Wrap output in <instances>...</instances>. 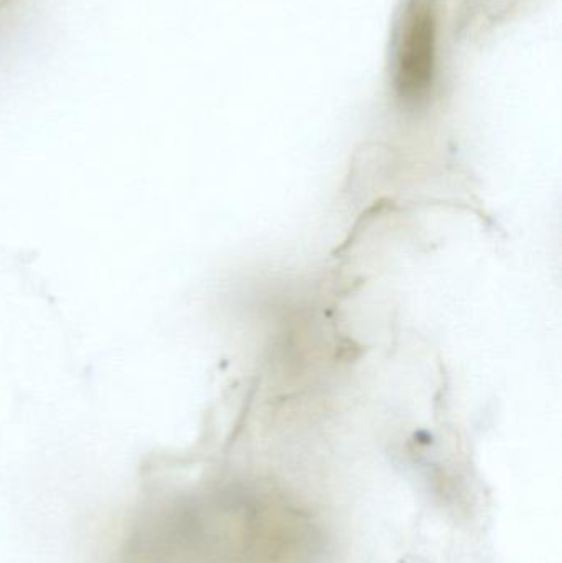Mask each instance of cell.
<instances>
[{
    "label": "cell",
    "mask_w": 562,
    "mask_h": 563,
    "mask_svg": "<svg viewBox=\"0 0 562 563\" xmlns=\"http://www.w3.org/2000/svg\"><path fill=\"white\" fill-rule=\"evenodd\" d=\"M438 55L436 0H406L393 33L392 71L396 95L409 104L428 98Z\"/></svg>",
    "instance_id": "obj_1"
}]
</instances>
